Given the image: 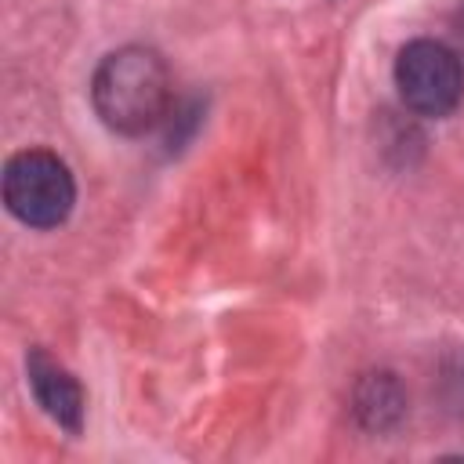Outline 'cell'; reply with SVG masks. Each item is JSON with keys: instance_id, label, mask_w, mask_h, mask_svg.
<instances>
[{"instance_id": "obj_1", "label": "cell", "mask_w": 464, "mask_h": 464, "mask_svg": "<svg viewBox=\"0 0 464 464\" xmlns=\"http://www.w3.org/2000/svg\"><path fill=\"white\" fill-rule=\"evenodd\" d=\"M91 102L109 130L127 138L152 134L174 105V80L163 54L141 44L105 54L91 76Z\"/></svg>"}, {"instance_id": "obj_2", "label": "cell", "mask_w": 464, "mask_h": 464, "mask_svg": "<svg viewBox=\"0 0 464 464\" xmlns=\"http://www.w3.org/2000/svg\"><path fill=\"white\" fill-rule=\"evenodd\" d=\"M4 203L29 228H58L76 203V181L62 156L22 149L4 167Z\"/></svg>"}, {"instance_id": "obj_3", "label": "cell", "mask_w": 464, "mask_h": 464, "mask_svg": "<svg viewBox=\"0 0 464 464\" xmlns=\"http://www.w3.org/2000/svg\"><path fill=\"white\" fill-rule=\"evenodd\" d=\"M395 87L410 112L450 116L464 98V58L442 40H410L395 58Z\"/></svg>"}, {"instance_id": "obj_4", "label": "cell", "mask_w": 464, "mask_h": 464, "mask_svg": "<svg viewBox=\"0 0 464 464\" xmlns=\"http://www.w3.org/2000/svg\"><path fill=\"white\" fill-rule=\"evenodd\" d=\"M25 373H29V388L40 402V410L65 431H80L83 424V388L76 384V377L58 366L47 352L33 348L29 359H25Z\"/></svg>"}, {"instance_id": "obj_5", "label": "cell", "mask_w": 464, "mask_h": 464, "mask_svg": "<svg viewBox=\"0 0 464 464\" xmlns=\"http://www.w3.org/2000/svg\"><path fill=\"white\" fill-rule=\"evenodd\" d=\"M406 413V395L402 384L395 381V373H366L355 384V417L362 428L370 431H388L402 420Z\"/></svg>"}, {"instance_id": "obj_6", "label": "cell", "mask_w": 464, "mask_h": 464, "mask_svg": "<svg viewBox=\"0 0 464 464\" xmlns=\"http://www.w3.org/2000/svg\"><path fill=\"white\" fill-rule=\"evenodd\" d=\"M453 40H457V54H464V7L453 14Z\"/></svg>"}]
</instances>
